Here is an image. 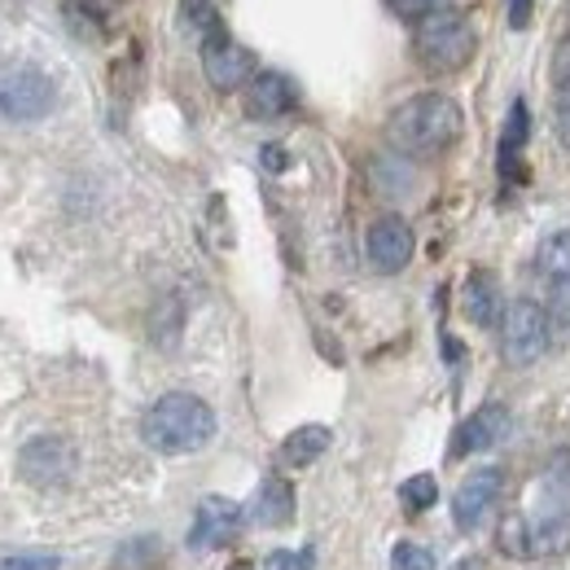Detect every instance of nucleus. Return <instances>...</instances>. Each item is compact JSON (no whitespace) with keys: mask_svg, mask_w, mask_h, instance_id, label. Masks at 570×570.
Segmentation results:
<instances>
[{"mask_svg":"<svg viewBox=\"0 0 570 570\" xmlns=\"http://www.w3.org/2000/svg\"><path fill=\"white\" fill-rule=\"evenodd\" d=\"M527 137H531V110H527V101H513L509 106V119H504V132H500V158H497L504 180L518 171V158L527 149Z\"/></svg>","mask_w":570,"mask_h":570,"instance_id":"nucleus-17","label":"nucleus"},{"mask_svg":"<svg viewBox=\"0 0 570 570\" xmlns=\"http://www.w3.org/2000/svg\"><path fill=\"white\" fill-rule=\"evenodd\" d=\"M504 9H509V27L513 31H527L531 27V13H535V0H504Z\"/></svg>","mask_w":570,"mask_h":570,"instance_id":"nucleus-29","label":"nucleus"},{"mask_svg":"<svg viewBox=\"0 0 570 570\" xmlns=\"http://www.w3.org/2000/svg\"><path fill=\"white\" fill-rule=\"evenodd\" d=\"M400 500H404V509H409V513H426L430 504L439 500V483H434V474H413L409 483H400Z\"/></svg>","mask_w":570,"mask_h":570,"instance_id":"nucleus-21","label":"nucleus"},{"mask_svg":"<svg viewBox=\"0 0 570 570\" xmlns=\"http://www.w3.org/2000/svg\"><path fill=\"white\" fill-rule=\"evenodd\" d=\"M461 307H465V316L479 325V330H492L504 321V298H500V282L492 273H470V282H465V294H461Z\"/></svg>","mask_w":570,"mask_h":570,"instance_id":"nucleus-15","label":"nucleus"},{"mask_svg":"<svg viewBox=\"0 0 570 570\" xmlns=\"http://www.w3.org/2000/svg\"><path fill=\"white\" fill-rule=\"evenodd\" d=\"M75 448L58 434H36L22 452H18V474L31 483V488H67L75 479Z\"/></svg>","mask_w":570,"mask_h":570,"instance_id":"nucleus-8","label":"nucleus"},{"mask_svg":"<svg viewBox=\"0 0 570 570\" xmlns=\"http://www.w3.org/2000/svg\"><path fill=\"white\" fill-rule=\"evenodd\" d=\"M452 570H483V562H479V558H465V562H456Z\"/></svg>","mask_w":570,"mask_h":570,"instance_id":"nucleus-31","label":"nucleus"},{"mask_svg":"<svg viewBox=\"0 0 570 570\" xmlns=\"http://www.w3.org/2000/svg\"><path fill=\"white\" fill-rule=\"evenodd\" d=\"M553 115H558V137L570 149V36L553 49Z\"/></svg>","mask_w":570,"mask_h":570,"instance_id":"nucleus-19","label":"nucleus"},{"mask_svg":"<svg viewBox=\"0 0 570 570\" xmlns=\"http://www.w3.org/2000/svg\"><path fill=\"white\" fill-rule=\"evenodd\" d=\"M246 527V509L228 497H203L198 500V513H194V527H189V549L194 553H212L237 540V531Z\"/></svg>","mask_w":570,"mask_h":570,"instance_id":"nucleus-9","label":"nucleus"},{"mask_svg":"<svg viewBox=\"0 0 570 570\" xmlns=\"http://www.w3.org/2000/svg\"><path fill=\"white\" fill-rule=\"evenodd\" d=\"M549 325L558 330V338H570V282L558 285V294H553V307H549Z\"/></svg>","mask_w":570,"mask_h":570,"instance_id":"nucleus-26","label":"nucleus"},{"mask_svg":"<svg viewBox=\"0 0 570 570\" xmlns=\"http://www.w3.org/2000/svg\"><path fill=\"white\" fill-rule=\"evenodd\" d=\"M549 312L535 303V298H513L504 307V321H500V347L504 360L513 368H527L549 352Z\"/></svg>","mask_w":570,"mask_h":570,"instance_id":"nucleus-5","label":"nucleus"},{"mask_svg":"<svg viewBox=\"0 0 570 570\" xmlns=\"http://www.w3.org/2000/svg\"><path fill=\"white\" fill-rule=\"evenodd\" d=\"M298 106V88L277 71H259L246 83V115L268 124V119H282Z\"/></svg>","mask_w":570,"mask_h":570,"instance_id":"nucleus-14","label":"nucleus"},{"mask_svg":"<svg viewBox=\"0 0 570 570\" xmlns=\"http://www.w3.org/2000/svg\"><path fill=\"white\" fill-rule=\"evenodd\" d=\"M330 443H334V434H330V426H298L285 434L282 443V461L285 465H294V470H307L312 461H321L325 452H330Z\"/></svg>","mask_w":570,"mask_h":570,"instance_id":"nucleus-16","label":"nucleus"},{"mask_svg":"<svg viewBox=\"0 0 570 570\" xmlns=\"http://www.w3.org/2000/svg\"><path fill=\"white\" fill-rule=\"evenodd\" d=\"M259 158H264V167H268V171H285V149H282V145H264V149H259Z\"/></svg>","mask_w":570,"mask_h":570,"instance_id":"nucleus-30","label":"nucleus"},{"mask_svg":"<svg viewBox=\"0 0 570 570\" xmlns=\"http://www.w3.org/2000/svg\"><path fill=\"white\" fill-rule=\"evenodd\" d=\"M58 88L53 79L31 62H4L0 67V119L9 124H36L53 110Z\"/></svg>","mask_w":570,"mask_h":570,"instance_id":"nucleus-4","label":"nucleus"},{"mask_svg":"<svg viewBox=\"0 0 570 570\" xmlns=\"http://www.w3.org/2000/svg\"><path fill=\"white\" fill-rule=\"evenodd\" d=\"M149 558H158V540H137V544H124V553L115 558V567L119 570H132L149 562Z\"/></svg>","mask_w":570,"mask_h":570,"instance_id":"nucleus-27","label":"nucleus"},{"mask_svg":"<svg viewBox=\"0 0 570 570\" xmlns=\"http://www.w3.org/2000/svg\"><path fill=\"white\" fill-rule=\"evenodd\" d=\"M540 518L531 522V535H535V553H562L570 549V456H562L544 483H540Z\"/></svg>","mask_w":570,"mask_h":570,"instance_id":"nucleus-6","label":"nucleus"},{"mask_svg":"<svg viewBox=\"0 0 570 570\" xmlns=\"http://www.w3.org/2000/svg\"><path fill=\"white\" fill-rule=\"evenodd\" d=\"M294 509H298V500H294L289 479H282V474H268V479L255 488L250 504H246V522L268 527V531H282V527H289V522H294Z\"/></svg>","mask_w":570,"mask_h":570,"instance_id":"nucleus-13","label":"nucleus"},{"mask_svg":"<svg viewBox=\"0 0 570 570\" xmlns=\"http://www.w3.org/2000/svg\"><path fill=\"white\" fill-rule=\"evenodd\" d=\"M461 137V106L443 92H417L386 119V141L404 158H434Z\"/></svg>","mask_w":570,"mask_h":570,"instance_id":"nucleus-1","label":"nucleus"},{"mask_svg":"<svg viewBox=\"0 0 570 570\" xmlns=\"http://www.w3.org/2000/svg\"><path fill=\"white\" fill-rule=\"evenodd\" d=\"M228 570H255V562H246V558H237V562H233V567Z\"/></svg>","mask_w":570,"mask_h":570,"instance_id":"nucleus-32","label":"nucleus"},{"mask_svg":"<svg viewBox=\"0 0 570 570\" xmlns=\"http://www.w3.org/2000/svg\"><path fill=\"white\" fill-rule=\"evenodd\" d=\"M497 544H500V553H504V558H518V562L535 558V535H531V518H522V513H504V518H500Z\"/></svg>","mask_w":570,"mask_h":570,"instance_id":"nucleus-20","label":"nucleus"},{"mask_svg":"<svg viewBox=\"0 0 570 570\" xmlns=\"http://www.w3.org/2000/svg\"><path fill=\"white\" fill-rule=\"evenodd\" d=\"M500 492H504V474H500L497 465L474 470V474L456 488V497H452V522H456V531H479V522L492 513V504L500 500Z\"/></svg>","mask_w":570,"mask_h":570,"instance_id":"nucleus-11","label":"nucleus"},{"mask_svg":"<svg viewBox=\"0 0 570 570\" xmlns=\"http://www.w3.org/2000/svg\"><path fill=\"white\" fill-rule=\"evenodd\" d=\"M58 567H62L58 553H13V558L0 562V570H58Z\"/></svg>","mask_w":570,"mask_h":570,"instance_id":"nucleus-25","label":"nucleus"},{"mask_svg":"<svg viewBox=\"0 0 570 570\" xmlns=\"http://www.w3.org/2000/svg\"><path fill=\"white\" fill-rule=\"evenodd\" d=\"M180 9H185V27H194V31H198V40H203L215 22H219V13H215L212 0H180Z\"/></svg>","mask_w":570,"mask_h":570,"instance_id":"nucleus-23","label":"nucleus"},{"mask_svg":"<svg viewBox=\"0 0 570 570\" xmlns=\"http://www.w3.org/2000/svg\"><path fill=\"white\" fill-rule=\"evenodd\" d=\"M479 49V31L461 9H434L413 31V53L430 75H452L470 67Z\"/></svg>","mask_w":570,"mask_h":570,"instance_id":"nucleus-3","label":"nucleus"},{"mask_svg":"<svg viewBox=\"0 0 570 570\" xmlns=\"http://www.w3.org/2000/svg\"><path fill=\"white\" fill-rule=\"evenodd\" d=\"M386 4H391L400 18H409V22H422V18H430V13H434L443 0H386Z\"/></svg>","mask_w":570,"mask_h":570,"instance_id":"nucleus-28","label":"nucleus"},{"mask_svg":"<svg viewBox=\"0 0 570 570\" xmlns=\"http://www.w3.org/2000/svg\"><path fill=\"white\" fill-rule=\"evenodd\" d=\"M198 45H203V75H207V83L215 92H237V88H246L255 79V58L228 36L224 22H215Z\"/></svg>","mask_w":570,"mask_h":570,"instance_id":"nucleus-7","label":"nucleus"},{"mask_svg":"<svg viewBox=\"0 0 570 570\" xmlns=\"http://www.w3.org/2000/svg\"><path fill=\"white\" fill-rule=\"evenodd\" d=\"M391 570H434V553L426 544H413V540H400L391 549Z\"/></svg>","mask_w":570,"mask_h":570,"instance_id":"nucleus-22","label":"nucleus"},{"mask_svg":"<svg viewBox=\"0 0 570 570\" xmlns=\"http://www.w3.org/2000/svg\"><path fill=\"white\" fill-rule=\"evenodd\" d=\"M535 273L553 285L570 282V228H558V233H544L540 237V246H535Z\"/></svg>","mask_w":570,"mask_h":570,"instance_id":"nucleus-18","label":"nucleus"},{"mask_svg":"<svg viewBox=\"0 0 570 570\" xmlns=\"http://www.w3.org/2000/svg\"><path fill=\"white\" fill-rule=\"evenodd\" d=\"M364 250H368L373 273H382V277L404 273L409 259H413V228H409V219H400V215L373 219L368 224V237H364Z\"/></svg>","mask_w":570,"mask_h":570,"instance_id":"nucleus-10","label":"nucleus"},{"mask_svg":"<svg viewBox=\"0 0 570 570\" xmlns=\"http://www.w3.org/2000/svg\"><path fill=\"white\" fill-rule=\"evenodd\" d=\"M504 434H509V409L504 404H483L479 413H470L456 426V434H452V456L461 461V456L488 452V448H497Z\"/></svg>","mask_w":570,"mask_h":570,"instance_id":"nucleus-12","label":"nucleus"},{"mask_svg":"<svg viewBox=\"0 0 570 570\" xmlns=\"http://www.w3.org/2000/svg\"><path fill=\"white\" fill-rule=\"evenodd\" d=\"M141 439L163 452V456H185L198 452L215 439V413L207 400L189 395V391H171L163 400H154V409L145 413Z\"/></svg>","mask_w":570,"mask_h":570,"instance_id":"nucleus-2","label":"nucleus"},{"mask_svg":"<svg viewBox=\"0 0 570 570\" xmlns=\"http://www.w3.org/2000/svg\"><path fill=\"white\" fill-rule=\"evenodd\" d=\"M312 567H316V553L312 549H277L264 562V570H312Z\"/></svg>","mask_w":570,"mask_h":570,"instance_id":"nucleus-24","label":"nucleus"}]
</instances>
